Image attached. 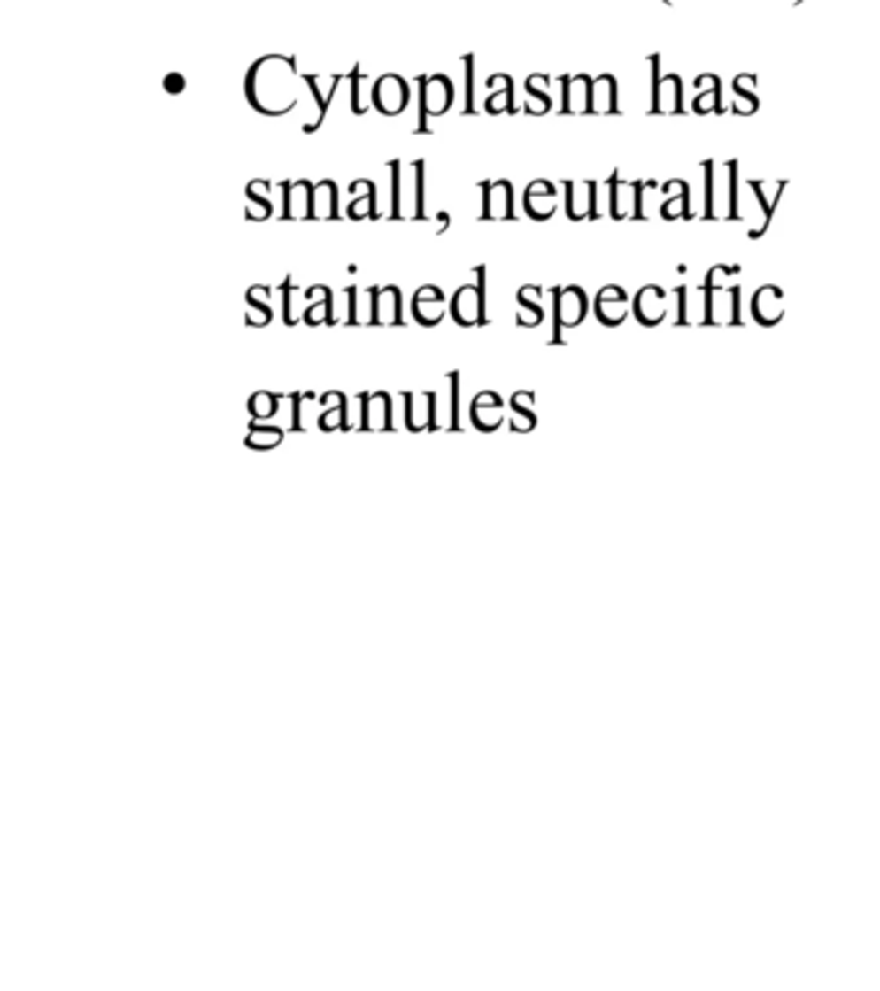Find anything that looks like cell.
Segmentation results:
<instances>
[{"mask_svg": "<svg viewBox=\"0 0 880 991\" xmlns=\"http://www.w3.org/2000/svg\"><path fill=\"white\" fill-rule=\"evenodd\" d=\"M478 284H465L455 292L450 302V313L455 318L457 326L470 329V326H486V267H478Z\"/></svg>", "mask_w": 880, "mask_h": 991, "instance_id": "6da1fadb", "label": "cell"}, {"mask_svg": "<svg viewBox=\"0 0 880 991\" xmlns=\"http://www.w3.org/2000/svg\"><path fill=\"white\" fill-rule=\"evenodd\" d=\"M419 93H421V114H419V129L416 132H428L426 120L428 117H442L450 112L455 101V83L450 75L436 73V75H421L419 78Z\"/></svg>", "mask_w": 880, "mask_h": 991, "instance_id": "7a4b0ae2", "label": "cell"}, {"mask_svg": "<svg viewBox=\"0 0 880 991\" xmlns=\"http://www.w3.org/2000/svg\"><path fill=\"white\" fill-rule=\"evenodd\" d=\"M408 101H411V89H408L405 78H400L395 73H385L372 83V106L382 117L403 114L408 109Z\"/></svg>", "mask_w": 880, "mask_h": 991, "instance_id": "3957f363", "label": "cell"}, {"mask_svg": "<svg viewBox=\"0 0 880 991\" xmlns=\"http://www.w3.org/2000/svg\"><path fill=\"white\" fill-rule=\"evenodd\" d=\"M481 220H512L514 217V186L506 179L481 183Z\"/></svg>", "mask_w": 880, "mask_h": 991, "instance_id": "277c9868", "label": "cell"}, {"mask_svg": "<svg viewBox=\"0 0 880 991\" xmlns=\"http://www.w3.org/2000/svg\"><path fill=\"white\" fill-rule=\"evenodd\" d=\"M313 189L315 183L310 181H297L282 183V199H284V212L282 220H313Z\"/></svg>", "mask_w": 880, "mask_h": 991, "instance_id": "5b68a950", "label": "cell"}, {"mask_svg": "<svg viewBox=\"0 0 880 991\" xmlns=\"http://www.w3.org/2000/svg\"><path fill=\"white\" fill-rule=\"evenodd\" d=\"M411 310H413V318L426 329L439 326L444 318V292L434 284H424L421 290H416Z\"/></svg>", "mask_w": 880, "mask_h": 991, "instance_id": "8992f818", "label": "cell"}, {"mask_svg": "<svg viewBox=\"0 0 880 991\" xmlns=\"http://www.w3.org/2000/svg\"><path fill=\"white\" fill-rule=\"evenodd\" d=\"M362 429H393L390 392H362Z\"/></svg>", "mask_w": 880, "mask_h": 991, "instance_id": "52a82bcc", "label": "cell"}, {"mask_svg": "<svg viewBox=\"0 0 880 991\" xmlns=\"http://www.w3.org/2000/svg\"><path fill=\"white\" fill-rule=\"evenodd\" d=\"M405 426L411 431L421 429H436L434 408H436V395L434 392H405Z\"/></svg>", "mask_w": 880, "mask_h": 991, "instance_id": "ba28073f", "label": "cell"}, {"mask_svg": "<svg viewBox=\"0 0 880 991\" xmlns=\"http://www.w3.org/2000/svg\"><path fill=\"white\" fill-rule=\"evenodd\" d=\"M374 326H382V323H395L400 326L403 323V315H400V290L398 287H382V290H374V302H372V321Z\"/></svg>", "mask_w": 880, "mask_h": 991, "instance_id": "9c48e42d", "label": "cell"}, {"mask_svg": "<svg viewBox=\"0 0 880 991\" xmlns=\"http://www.w3.org/2000/svg\"><path fill=\"white\" fill-rule=\"evenodd\" d=\"M498 408H501V398L496 392L483 391L473 400V406H470V419H473V423L481 431H488V429H493V426L501 423Z\"/></svg>", "mask_w": 880, "mask_h": 991, "instance_id": "30bf717a", "label": "cell"}, {"mask_svg": "<svg viewBox=\"0 0 880 991\" xmlns=\"http://www.w3.org/2000/svg\"><path fill=\"white\" fill-rule=\"evenodd\" d=\"M269 298H272V290L264 287V284H256L245 292V302L253 313L245 315V323L251 329H264L269 321H272V307H269Z\"/></svg>", "mask_w": 880, "mask_h": 991, "instance_id": "8fae6325", "label": "cell"}, {"mask_svg": "<svg viewBox=\"0 0 880 991\" xmlns=\"http://www.w3.org/2000/svg\"><path fill=\"white\" fill-rule=\"evenodd\" d=\"M338 217V189L331 179L315 183L313 189V220H336Z\"/></svg>", "mask_w": 880, "mask_h": 991, "instance_id": "7c38bea8", "label": "cell"}, {"mask_svg": "<svg viewBox=\"0 0 880 991\" xmlns=\"http://www.w3.org/2000/svg\"><path fill=\"white\" fill-rule=\"evenodd\" d=\"M555 307H558L555 321L560 318L563 326H574V323H578V321L583 318V295L571 287L566 295H560V300H558V295H555Z\"/></svg>", "mask_w": 880, "mask_h": 991, "instance_id": "4fadbf2b", "label": "cell"}, {"mask_svg": "<svg viewBox=\"0 0 880 991\" xmlns=\"http://www.w3.org/2000/svg\"><path fill=\"white\" fill-rule=\"evenodd\" d=\"M349 81H351V112L365 114L367 109L372 106V83H369V78L362 75L359 65L351 70Z\"/></svg>", "mask_w": 880, "mask_h": 991, "instance_id": "5bb4252c", "label": "cell"}, {"mask_svg": "<svg viewBox=\"0 0 880 991\" xmlns=\"http://www.w3.org/2000/svg\"><path fill=\"white\" fill-rule=\"evenodd\" d=\"M543 194H545V197H552V186H550L547 181H535V183H529V189H527V194H524V210H527L529 217H535V220H545V217H550V212H552V207H540Z\"/></svg>", "mask_w": 880, "mask_h": 991, "instance_id": "9a60e30c", "label": "cell"}, {"mask_svg": "<svg viewBox=\"0 0 880 991\" xmlns=\"http://www.w3.org/2000/svg\"><path fill=\"white\" fill-rule=\"evenodd\" d=\"M269 191H272V181H264V179H253L248 186H245V197H248V202L251 205H256L259 210H261V220H266V217H272V199H269Z\"/></svg>", "mask_w": 880, "mask_h": 991, "instance_id": "2e32d148", "label": "cell"}, {"mask_svg": "<svg viewBox=\"0 0 880 991\" xmlns=\"http://www.w3.org/2000/svg\"><path fill=\"white\" fill-rule=\"evenodd\" d=\"M346 214H349L351 220H365V217L377 220V217H380V214H377V189H374L372 181H367V194L365 197H359V199H354V202L349 205Z\"/></svg>", "mask_w": 880, "mask_h": 991, "instance_id": "e0dca14e", "label": "cell"}, {"mask_svg": "<svg viewBox=\"0 0 880 991\" xmlns=\"http://www.w3.org/2000/svg\"><path fill=\"white\" fill-rule=\"evenodd\" d=\"M276 406H279V395L276 392L259 391L253 392L251 400H248V411H251L253 419H269V416L276 414Z\"/></svg>", "mask_w": 880, "mask_h": 991, "instance_id": "ac0fdd59", "label": "cell"}, {"mask_svg": "<svg viewBox=\"0 0 880 991\" xmlns=\"http://www.w3.org/2000/svg\"><path fill=\"white\" fill-rule=\"evenodd\" d=\"M245 442L251 447H256V450H269V447H276L282 442V429H276V426H256L253 423Z\"/></svg>", "mask_w": 880, "mask_h": 991, "instance_id": "d6986e66", "label": "cell"}, {"mask_svg": "<svg viewBox=\"0 0 880 991\" xmlns=\"http://www.w3.org/2000/svg\"><path fill=\"white\" fill-rule=\"evenodd\" d=\"M488 114H501V112H514V83L512 78H506V86L504 90H496L490 98L486 101Z\"/></svg>", "mask_w": 880, "mask_h": 991, "instance_id": "ffe728a7", "label": "cell"}, {"mask_svg": "<svg viewBox=\"0 0 880 991\" xmlns=\"http://www.w3.org/2000/svg\"><path fill=\"white\" fill-rule=\"evenodd\" d=\"M341 426H346V398L341 395V400L336 403V408H331V411H326L323 416H320V429H341Z\"/></svg>", "mask_w": 880, "mask_h": 991, "instance_id": "44dd1931", "label": "cell"}, {"mask_svg": "<svg viewBox=\"0 0 880 991\" xmlns=\"http://www.w3.org/2000/svg\"><path fill=\"white\" fill-rule=\"evenodd\" d=\"M413 171H416V212H413V217H416V220H426V212H424V160H416V163H413Z\"/></svg>", "mask_w": 880, "mask_h": 991, "instance_id": "7402d4cb", "label": "cell"}, {"mask_svg": "<svg viewBox=\"0 0 880 991\" xmlns=\"http://www.w3.org/2000/svg\"><path fill=\"white\" fill-rule=\"evenodd\" d=\"M390 176H393V194H390V202H393V212H390V217L393 220H400V163L398 160H393L390 163Z\"/></svg>", "mask_w": 880, "mask_h": 991, "instance_id": "603a6c76", "label": "cell"}, {"mask_svg": "<svg viewBox=\"0 0 880 991\" xmlns=\"http://www.w3.org/2000/svg\"><path fill=\"white\" fill-rule=\"evenodd\" d=\"M282 305H284V323L287 326H295L297 318L292 315V279L287 276L284 284H282Z\"/></svg>", "mask_w": 880, "mask_h": 991, "instance_id": "cb8c5ba5", "label": "cell"}, {"mask_svg": "<svg viewBox=\"0 0 880 991\" xmlns=\"http://www.w3.org/2000/svg\"><path fill=\"white\" fill-rule=\"evenodd\" d=\"M465 75H467V104H465L462 114H473V112H475V89H473V58H465Z\"/></svg>", "mask_w": 880, "mask_h": 991, "instance_id": "d4e9b609", "label": "cell"}, {"mask_svg": "<svg viewBox=\"0 0 880 991\" xmlns=\"http://www.w3.org/2000/svg\"><path fill=\"white\" fill-rule=\"evenodd\" d=\"M346 295H349V318H346V323L349 326H359L362 318H359V292H357V287H349Z\"/></svg>", "mask_w": 880, "mask_h": 991, "instance_id": "484cf974", "label": "cell"}, {"mask_svg": "<svg viewBox=\"0 0 880 991\" xmlns=\"http://www.w3.org/2000/svg\"><path fill=\"white\" fill-rule=\"evenodd\" d=\"M163 89L168 90V93H181L186 89V78H183L181 73H168L163 78Z\"/></svg>", "mask_w": 880, "mask_h": 991, "instance_id": "4316f807", "label": "cell"}, {"mask_svg": "<svg viewBox=\"0 0 880 991\" xmlns=\"http://www.w3.org/2000/svg\"><path fill=\"white\" fill-rule=\"evenodd\" d=\"M450 228V214L447 212H439L436 214V233H444Z\"/></svg>", "mask_w": 880, "mask_h": 991, "instance_id": "83f0119b", "label": "cell"}]
</instances>
